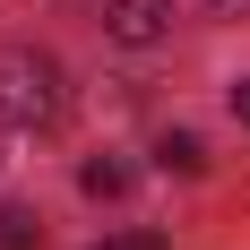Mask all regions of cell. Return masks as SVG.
Wrapping results in <instances>:
<instances>
[{
	"mask_svg": "<svg viewBox=\"0 0 250 250\" xmlns=\"http://www.w3.org/2000/svg\"><path fill=\"white\" fill-rule=\"evenodd\" d=\"M155 155H164L173 173H199V164H207V155H199V138H190V129H181V138H164V147H155Z\"/></svg>",
	"mask_w": 250,
	"mask_h": 250,
	"instance_id": "5",
	"label": "cell"
},
{
	"mask_svg": "<svg viewBox=\"0 0 250 250\" xmlns=\"http://www.w3.org/2000/svg\"><path fill=\"white\" fill-rule=\"evenodd\" d=\"M95 250H164L155 233H121V242H95Z\"/></svg>",
	"mask_w": 250,
	"mask_h": 250,
	"instance_id": "6",
	"label": "cell"
},
{
	"mask_svg": "<svg viewBox=\"0 0 250 250\" xmlns=\"http://www.w3.org/2000/svg\"><path fill=\"white\" fill-rule=\"evenodd\" d=\"M78 190H86V199H121V190H129V173H121V164H104V155H95V164L78 173Z\"/></svg>",
	"mask_w": 250,
	"mask_h": 250,
	"instance_id": "3",
	"label": "cell"
},
{
	"mask_svg": "<svg viewBox=\"0 0 250 250\" xmlns=\"http://www.w3.org/2000/svg\"><path fill=\"white\" fill-rule=\"evenodd\" d=\"M0 250H35V216L26 207H0Z\"/></svg>",
	"mask_w": 250,
	"mask_h": 250,
	"instance_id": "4",
	"label": "cell"
},
{
	"mask_svg": "<svg viewBox=\"0 0 250 250\" xmlns=\"http://www.w3.org/2000/svg\"><path fill=\"white\" fill-rule=\"evenodd\" d=\"M233 121L250 129V78H242V86H233Z\"/></svg>",
	"mask_w": 250,
	"mask_h": 250,
	"instance_id": "7",
	"label": "cell"
},
{
	"mask_svg": "<svg viewBox=\"0 0 250 250\" xmlns=\"http://www.w3.org/2000/svg\"><path fill=\"white\" fill-rule=\"evenodd\" d=\"M104 26H112L121 43H164V26H173V0H104Z\"/></svg>",
	"mask_w": 250,
	"mask_h": 250,
	"instance_id": "2",
	"label": "cell"
},
{
	"mask_svg": "<svg viewBox=\"0 0 250 250\" xmlns=\"http://www.w3.org/2000/svg\"><path fill=\"white\" fill-rule=\"evenodd\" d=\"M61 112V69L43 52H0V129H43Z\"/></svg>",
	"mask_w": 250,
	"mask_h": 250,
	"instance_id": "1",
	"label": "cell"
}]
</instances>
